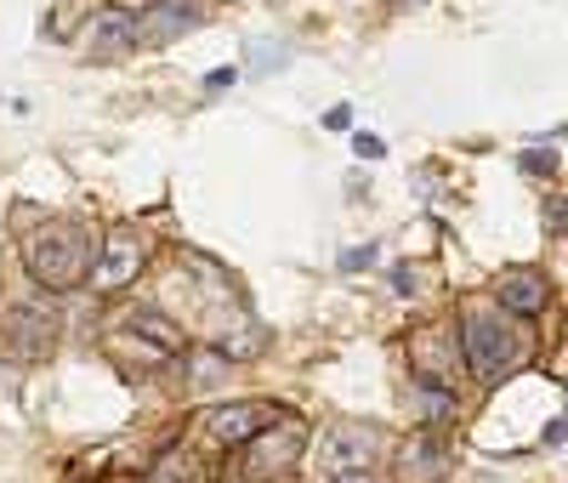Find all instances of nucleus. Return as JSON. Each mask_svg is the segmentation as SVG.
Returning <instances> with one entry per match:
<instances>
[{
  "instance_id": "5",
  "label": "nucleus",
  "mask_w": 568,
  "mask_h": 483,
  "mask_svg": "<svg viewBox=\"0 0 568 483\" xmlns=\"http://www.w3.org/2000/svg\"><path fill=\"white\" fill-rule=\"evenodd\" d=\"M278 421V410L273 404H222V410H205L200 415V432L211 444H222V450H240V444H251L262 426H273Z\"/></svg>"
},
{
  "instance_id": "12",
  "label": "nucleus",
  "mask_w": 568,
  "mask_h": 483,
  "mask_svg": "<svg viewBox=\"0 0 568 483\" xmlns=\"http://www.w3.org/2000/svg\"><path fill=\"white\" fill-rule=\"evenodd\" d=\"M131 335H149V342L160 348V353H182L187 348V335L165 319V313H149V308H142V313H131V324H125Z\"/></svg>"
},
{
  "instance_id": "6",
  "label": "nucleus",
  "mask_w": 568,
  "mask_h": 483,
  "mask_svg": "<svg viewBox=\"0 0 568 483\" xmlns=\"http://www.w3.org/2000/svg\"><path fill=\"white\" fill-rule=\"evenodd\" d=\"M302 450H307V432L302 426H278V439H273V426H262L256 439H251V455H245V477L251 483H267V472H291Z\"/></svg>"
},
{
  "instance_id": "9",
  "label": "nucleus",
  "mask_w": 568,
  "mask_h": 483,
  "mask_svg": "<svg viewBox=\"0 0 568 483\" xmlns=\"http://www.w3.org/2000/svg\"><path fill=\"white\" fill-rule=\"evenodd\" d=\"M375 461V439L369 432H329V444H324V472L329 477H342V472H364Z\"/></svg>"
},
{
  "instance_id": "3",
  "label": "nucleus",
  "mask_w": 568,
  "mask_h": 483,
  "mask_svg": "<svg viewBox=\"0 0 568 483\" xmlns=\"http://www.w3.org/2000/svg\"><path fill=\"white\" fill-rule=\"evenodd\" d=\"M0 335H7V353L18 359H45L58 342V308L45 296H23L7 308V319H0Z\"/></svg>"
},
{
  "instance_id": "4",
  "label": "nucleus",
  "mask_w": 568,
  "mask_h": 483,
  "mask_svg": "<svg viewBox=\"0 0 568 483\" xmlns=\"http://www.w3.org/2000/svg\"><path fill=\"white\" fill-rule=\"evenodd\" d=\"M142 262H149V251H142L136 228H114V233H109V245L98 251V262H91V290L114 296V290H125V284L142 273Z\"/></svg>"
},
{
  "instance_id": "16",
  "label": "nucleus",
  "mask_w": 568,
  "mask_h": 483,
  "mask_svg": "<svg viewBox=\"0 0 568 483\" xmlns=\"http://www.w3.org/2000/svg\"><path fill=\"white\" fill-rule=\"evenodd\" d=\"M324 125H329V131H347V125H353V109H329Z\"/></svg>"
},
{
  "instance_id": "14",
  "label": "nucleus",
  "mask_w": 568,
  "mask_h": 483,
  "mask_svg": "<svg viewBox=\"0 0 568 483\" xmlns=\"http://www.w3.org/2000/svg\"><path fill=\"white\" fill-rule=\"evenodd\" d=\"M438 466H444V450H438V444H426V450H415V455H409V472H415V483H426V477H433Z\"/></svg>"
},
{
  "instance_id": "2",
  "label": "nucleus",
  "mask_w": 568,
  "mask_h": 483,
  "mask_svg": "<svg viewBox=\"0 0 568 483\" xmlns=\"http://www.w3.org/2000/svg\"><path fill=\"white\" fill-rule=\"evenodd\" d=\"M466 364H471V375L478 381H500V375H511L517 364L529 359V335L517 330L500 308H471L466 313Z\"/></svg>"
},
{
  "instance_id": "17",
  "label": "nucleus",
  "mask_w": 568,
  "mask_h": 483,
  "mask_svg": "<svg viewBox=\"0 0 568 483\" xmlns=\"http://www.w3.org/2000/svg\"><path fill=\"white\" fill-rule=\"evenodd\" d=\"M358 154L364 160H382V137H358Z\"/></svg>"
},
{
  "instance_id": "10",
  "label": "nucleus",
  "mask_w": 568,
  "mask_h": 483,
  "mask_svg": "<svg viewBox=\"0 0 568 483\" xmlns=\"http://www.w3.org/2000/svg\"><path fill=\"white\" fill-rule=\"evenodd\" d=\"M136 46V18L131 12H103L91 23V52L98 58H114V52H131Z\"/></svg>"
},
{
  "instance_id": "13",
  "label": "nucleus",
  "mask_w": 568,
  "mask_h": 483,
  "mask_svg": "<svg viewBox=\"0 0 568 483\" xmlns=\"http://www.w3.org/2000/svg\"><path fill=\"white\" fill-rule=\"evenodd\" d=\"M149 483H205V472H200V461L187 455V450H171V455H160V466L149 472Z\"/></svg>"
},
{
  "instance_id": "11",
  "label": "nucleus",
  "mask_w": 568,
  "mask_h": 483,
  "mask_svg": "<svg viewBox=\"0 0 568 483\" xmlns=\"http://www.w3.org/2000/svg\"><path fill=\"white\" fill-rule=\"evenodd\" d=\"M409 404L420 410V421H455V393H449L444 381H433V375H415Z\"/></svg>"
},
{
  "instance_id": "18",
  "label": "nucleus",
  "mask_w": 568,
  "mask_h": 483,
  "mask_svg": "<svg viewBox=\"0 0 568 483\" xmlns=\"http://www.w3.org/2000/svg\"><path fill=\"white\" fill-rule=\"evenodd\" d=\"M336 483H369V477H364V472H342Z\"/></svg>"
},
{
  "instance_id": "15",
  "label": "nucleus",
  "mask_w": 568,
  "mask_h": 483,
  "mask_svg": "<svg viewBox=\"0 0 568 483\" xmlns=\"http://www.w3.org/2000/svg\"><path fill=\"white\" fill-rule=\"evenodd\" d=\"M369 262H375V245H364V251H347V256H342V268H347V273H353V268H369Z\"/></svg>"
},
{
  "instance_id": "19",
  "label": "nucleus",
  "mask_w": 568,
  "mask_h": 483,
  "mask_svg": "<svg viewBox=\"0 0 568 483\" xmlns=\"http://www.w3.org/2000/svg\"><path fill=\"white\" fill-rule=\"evenodd\" d=\"M109 483H131V477H109Z\"/></svg>"
},
{
  "instance_id": "1",
  "label": "nucleus",
  "mask_w": 568,
  "mask_h": 483,
  "mask_svg": "<svg viewBox=\"0 0 568 483\" xmlns=\"http://www.w3.org/2000/svg\"><path fill=\"white\" fill-rule=\"evenodd\" d=\"M23 262L45 290H74L91 273V262H98V239L80 222H45L40 233H29Z\"/></svg>"
},
{
  "instance_id": "7",
  "label": "nucleus",
  "mask_w": 568,
  "mask_h": 483,
  "mask_svg": "<svg viewBox=\"0 0 568 483\" xmlns=\"http://www.w3.org/2000/svg\"><path fill=\"white\" fill-rule=\"evenodd\" d=\"M495 302H500V313L540 319L546 302H551V279L535 273V268H511V273H500V284H495Z\"/></svg>"
},
{
  "instance_id": "8",
  "label": "nucleus",
  "mask_w": 568,
  "mask_h": 483,
  "mask_svg": "<svg viewBox=\"0 0 568 483\" xmlns=\"http://www.w3.org/2000/svg\"><path fill=\"white\" fill-rule=\"evenodd\" d=\"M187 29H200V7H194V0H154V7L136 18V46H142V40L165 46V40H176V34H187Z\"/></svg>"
}]
</instances>
